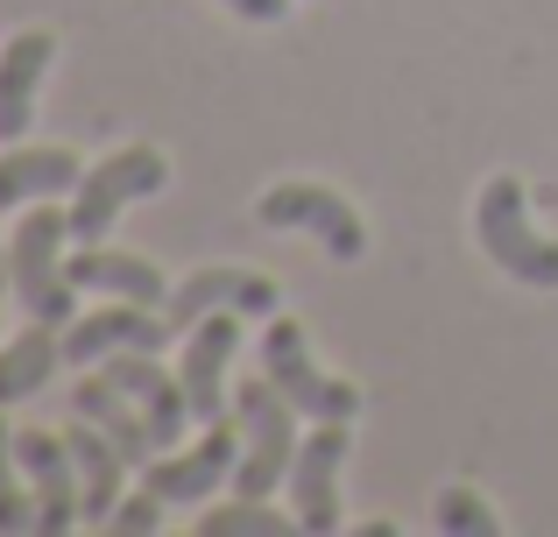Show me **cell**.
<instances>
[{"label": "cell", "mask_w": 558, "mask_h": 537, "mask_svg": "<svg viewBox=\"0 0 558 537\" xmlns=\"http://www.w3.org/2000/svg\"><path fill=\"white\" fill-rule=\"evenodd\" d=\"M99 375H107V382H121L128 396L149 411V425H156V439H163V446H178L184 431H191V396H184L178 375L156 368V354H142V346H121V354L99 361Z\"/></svg>", "instance_id": "5bb4252c"}, {"label": "cell", "mask_w": 558, "mask_h": 537, "mask_svg": "<svg viewBox=\"0 0 558 537\" xmlns=\"http://www.w3.org/2000/svg\"><path fill=\"white\" fill-rule=\"evenodd\" d=\"M178 340L170 332V318H149V304H107V312L93 318H71L64 326V361L71 368H93V361L121 354V346H142V354H163V346Z\"/></svg>", "instance_id": "7c38bea8"}, {"label": "cell", "mask_w": 558, "mask_h": 537, "mask_svg": "<svg viewBox=\"0 0 558 537\" xmlns=\"http://www.w3.org/2000/svg\"><path fill=\"white\" fill-rule=\"evenodd\" d=\"M107 530H113V537H156V530H163V496H156V488L121 496V510L107 516Z\"/></svg>", "instance_id": "603a6c76"}, {"label": "cell", "mask_w": 558, "mask_h": 537, "mask_svg": "<svg viewBox=\"0 0 558 537\" xmlns=\"http://www.w3.org/2000/svg\"><path fill=\"white\" fill-rule=\"evenodd\" d=\"M14 460H22L28 488H36V530L64 537L85 524V488H78V460H71V439L57 431H14Z\"/></svg>", "instance_id": "ba28073f"}, {"label": "cell", "mask_w": 558, "mask_h": 537, "mask_svg": "<svg viewBox=\"0 0 558 537\" xmlns=\"http://www.w3.org/2000/svg\"><path fill=\"white\" fill-rule=\"evenodd\" d=\"M50 57H57L50 28H14V36L0 42V149L28 135V121H36V85H43V71H50Z\"/></svg>", "instance_id": "4fadbf2b"}, {"label": "cell", "mask_w": 558, "mask_h": 537, "mask_svg": "<svg viewBox=\"0 0 558 537\" xmlns=\"http://www.w3.org/2000/svg\"><path fill=\"white\" fill-rule=\"evenodd\" d=\"M233 417H241V467H233V496H262L269 502L276 488L290 481L298 467V403L262 375V382H241L233 389Z\"/></svg>", "instance_id": "7a4b0ae2"}, {"label": "cell", "mask_w": 558, "mask_h": 537, "mask_svg": "<svg viewBox=\"0 0 558 537\" xmlns=\"http://www.w3.org/2000/svg\"><path fill=\"white\" fill-rule=\"evenodd\" d=\"M255 220L312 234L332 263H361V255H368V227H361V212L347 206L340 192H326V184H269V192L255 198Z\"/></svg>", "instance_id": "8992f818"}, {"label": "cell", "mask_w": 558, "mask_h": 537, "mask_svg": "<svg viewBox=\"0 0 558 537\" xmlns=\"http://www.w3.org/2000/svg\"><path fill=\"white\" fill-rule=\"evenodd\" d=\"M233 14H247V22H283L290 14V0H227Z\"/></svg>", "instance_id": "cb8c5ba5"}, {"label": "cell", "mask_w": 558, "mask_h": 537, "mask_svg": "<svg viewBox=\"0 0 558 537\" xmlns=\"http://www.w3.org/2000/svg\"><path fill=\"white\" fill-rule=\"evenodd\" d=\"M474 234H481V255H488L502 276L531 290H558V241L531 227V198H523L517 178H488L474 198Z\"/></svg>", "instance_id": "3957f363"}, {"label": "cell", "mask_w": 558, "mask_h": 537, "mask_svg": "<svg viewBox=\"0 0 558 537\" xmlns=\"http://www.w3.org/2000/svg\"><path fill=\"white\" fill-rule=\"evenodd\" d=\"M262 375H269V382L283 389L312 425H318V417H332V425H354V417H361V389L318 368L312 346H304V326H298V318H283V312H276L269 332H262Z\"/></svg>", "instance_id": "5b68a950"}, {"label": "cell", "mask_w": 558, "mask_h": 537, "mask_svg": "<svg viewBox=\"0 0 558 537\" xmlns=\"http://www.w3.org/2000/svg\"><path fill=\"white\" fill-rule=\"evenodd\" d=\"M438 530L446 537H502V516H495L474 488H446V496H438Z\"/></svg>", "instance_id": "7402d4cb"}, {"label": "cell", "mask_w": 558, "mask_h": 537, "mask_svg": "<svg viewBox=\"0 0 558 537\" xmlns=\"http://www.w3.org/2000/svg\"><path fill=\"white\" fill-rule=\"evenodd\" d=\"M233 346H241V312H213L184 332V354H178V382L191 396V425H213L227 417V368H233Z\"/></svg>", "instance_id": "30bf717a"}, {"label": "cell", "mask_w": 558, "mask_h": 537, "mask_svg": "<svg viewBox=\"0 0 558 537\" xmlns=\"http://www.w3.org/2000/svg\"><path fill=\"white\" fill-rule=\"evenodd\" d=\"M233 425H241V417H213L198 446H184V453H156L149 467H135L142 488H156L163 502H205V496H219L227 474L241 467V431H233Z\"/></svg>", "instance_id": "52a82bcc"}, {"label": "cell", "mask_w": 558, "mask_h": 537, "mask_svg": "<svg viewBox=\"0 0 558 537\" xmlns=\"http://www.w3.org/2000/svg\"><path fill=\"white\" fill-rule=\"evenodd\" d=\"M22 481H28V474H22V460H14L8 425H0V537L36 530V488H22Z\"/></svg>", "instance_id": "44dd1931"}, {"label": "cell", "mask_w": 558, "mask_h": 537, "mask_svg": "<svg viewBox=\"0 0 558 537\" xmlns=\"http://www.w3.org/2000/svg\"><path fill=\"white\" fill-rule=\"evenodd\" d=\"M163 184H170V163H163V149H149V142H128V149L85 163L78 192H71V206H64L71 212V241H78V248L107 241V227L121 220L135 198H156Z\"/></svg>", "instance_id": "277c9868"}, {"label": "cell", "mask_w": 558, "mask_h": 537, "mask_svg": "<svg viewBox=\"0 0 558 537\" xmlns=\"http://www.w3.org/2000/svg\"><path fill=\"white\" fill-rule=\"evenodd\" d=\"M290 524H298V516L269 510L262 496H233V502H219V510H205L198 537H290Z\"/></svg>", "instance_id": "ffe728a7"}, {"label": "cell", "mask_w": 558, "mask_h": 537, "mask_svg": "<svg viewBox=\"0 0 558 537\" xmlns=\"http://www.w3.org/2000/svg\"><path fill=\"white\" fill-rule=\"evenodd\" d=\"M8 290H14V276H8V263H0V297H8Z\"/></svg>", "instance_id": "d4e9b609"}, {"label": "cell", "mask_w": 558, "mask_h": 537, "mask_svg": "<svg viewBox=\"0 0 558 537\" xmlns=\"http://www.w3.org/2000/svg\"><path fill=\"white\" fill-rule=\"evenodd\" d=\"M64 269H71V283H78V290H107V297L149 304V312L170 297V283H163V269H156V263H142V255H113V248H99V241H93V248H78Z\"/></svg>", "instance_id": "e0dca14e"}, {"label": "cell", "mask_w": 558, "mask_h": 537, "mask_svg": "<svg viewBox=\"0 0 558 537\" xmlns=\"http://www.w3.org/2000/svg\"><path fill=\"white\" fill-rule=\"evenodd\" d=\"M64 234H71V212L57 198H36L22 212L8 241V276H14V304L43 326H71L78 318V283L64 269Z\"/></svg>", "instance_id": "6da1fadb"}, {"label": "cell", "mask_w": 558, "mask_h": 537, "mask_svg": "<svg viewBox=\"0 0 558 537\" xmlns=\"http://www.w3.org/2000/svg\"><path fill=\"white\" fill-rule=\"evenodd\" d=\"M71 411L93 417V425L128 453V467H149L156 446H163V439H156V425H149V411H142V403L128 396L121 382H107V375H78V389H71Z\"/></svg>", "instance_id": "9a60e30c"}, {"label": "cell", "mask_w": 558, "mask_h": 537, "mask_svg": "<svg viewBox=\"0 0 558 537\" xmlns=\"http://www.w3.org/2000/svg\"><path fill=\"white\" fill-rule=\"evenodd\" d=\"M78 178H85V163L71 149H22V142H8L0 149V212L36 206V198H71Z\"/></svg>", "instance_id": "2e32d148"}, {"label": "cell", "mask_w": 558, "mask_h": 537, "mask_svg": "<svg viewBox=\"0 0 558 537\" xmlns=\"http://www.w3.org/2000/svg\"><path fill=\"white\" fill-rule=\"evenodd\" d=\"M340 467H347V425L318 417L298 446L290 467V502H298V530L304 537H332L340 530Z\"/></svg>", "instance_id": "9c48e42d"}, {"label": "cell", "mask_w": 558, "mask_h": 537, "mask_svg": "<svg viewBox=\"0 0 558 537\" xmlns=\"http://www.w3.org/2000/svg\"><path fill=\"white\" fill-rule=\"evenodd\" d=\"M57 361H64V340H57V326L28 318V332H14V340L0 346V411H8L14 396H36V389L57 375Z\"/></svg>", "instance_id": "d6986e66"}, {"label": "cell", "mask_w": 558, "mask_h": 537, "mask_svg": "<svg viewBox=\"0 0 558 537\" xmlns=\"http://www.w3.org/2000/svg\"><path fill=\"white\" fill-rule=\"evenodd\" d=\"M213 312L276 318V283H269L262 269H198V276H184V283L163 297L170 332H191L198 318H213Z\"/></svg>", "instance_id": "8fae6325"}, {"label": "cell", "mask_w": 558, "mask_h": 537, "mask_svg": "<svg viewBox=\"0 0 558 537\" xmlns=\"http://www.w3.org/2000/svg\"><path fill=\"white\" fill-rule=\"evenodd\" d=\"M71 439V460H78V488H85V524H99L107 530V516L121 510V467H128V453L107 439V431L93 425V417H78V425L64 431Z\"/></svg>", "instance_id": "ac0fdd59"}]
</instances>
